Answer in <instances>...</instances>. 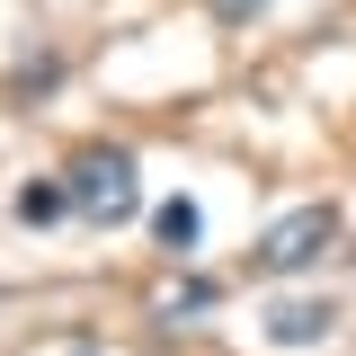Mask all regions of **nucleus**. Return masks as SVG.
Returning <instances> with one entry per match:
<instances>
[{
  "label": "nucleus",
  "instance_id": "423d86ee",
  "mask_svg": "<svg viewBox=\"0 0 356 356\" xmlns=\"http://www.w3.org/2000/svg\"><path fill=\"white\" fill-rule=\"evenodd\" d=\"M196 312H214V285H205V276H187L178 294H161V303H152V321H161V330H178V321H196Z\"/></svg>",
  "mask_w": 356,
  "mask_h": 356
},
{
  "label": "nucleus",
  "instance_id": "7ed1b4c3",
  "mask_svg": "<svg viewBox=\"0 0 356 356\" xmlns=\"http://www.w3.org/2000/svg\"><path fill=\"white\" fill-rule=\"evenodd\" d=\"M330 330H339V312H330V303H303V294L267 312V348H321Z\"/></svg>",
  "mask_w": 356,
  "mask_h": 356
},
{
  "label": "nucleus",
  "instance_id": "f03ea898",
  "mask_svg": "<svg viewBox=\"0 0 356 356\" xmlns=\"http://www.w3.org/2000/svg\"><path fill=\"white\" fill-rule=\"evenodd\" d=\"M330 250H339V214H330V205H294V214H276V222L259 232L250 276H267V285H276V276H303V267H321Z\"/></svg>",
  "mask_w": 356,
  "mask_h": 356
},
{
  "label": "nucleus",
  "instance_id": "20e7f679",
  "mask_svg": "<svg viewBox=\"0 0 356 356\" xmlns=\"http://www.w3.org/2000/svg\"><path fill=\"white\" fill-rule=\"evenodd\" d=\"M196 232H205L196 196H161V205H152V241H161L170 259H196Z\"/></svg>",
  "mask_w": 356,
  "mask_h": 356
},
{
  "label": "nucleus",
  "instance_id": "39448f33",
  "mask_svg": "<svg viewBox=\"0 0 356 356\" xmlns=\"http://www.w3.org/2000/svg\"><path fill=\"white\" fill-rule=\"evenodd\" d=\"M9 214L44 232V222H63V214H72V187H63V178H27V187L9 196Z\"/></svg>",
  "mask_w": 356,
  "mask_h": 356
},
{
  "label": "nucleus",
  "instance_id": "0eeeda50",
  "mask_svg": "<svg viewBox=\"0 0 356 356\" xmlns=\"http://www.w3.org/2000/svg\"><path fill=\"white\" fill-rule=\"evenodd\" d=\"M259 9H267V0H214V18H222V27H250Z\"/></svg>",
  "mask_w": 356,
  "mask_h": 356
},
{
  "label": "nucleus",
  "instance_id": "f257e3e1",
  "mask_svg": "<svg viewBox=\"0 0 356 356\" xmlns=\"http://www.w3.org/2000/svg\"><path fill=\"white\" fill-rule=\"evenodd\" d=\"M63 187H72V214H89V222H134V214H143V170H134L125 143H89V152H72Z\"/></svg>",
  "mask_w": 356,
  "mask_h": 356
}]
</instances>
